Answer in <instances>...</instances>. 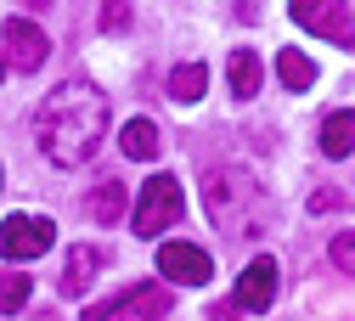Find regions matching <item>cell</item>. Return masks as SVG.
I'll list each match as a JSON object with an SVG mask.
<instances>
[{
  "label": "cell",
  "instance_id": "6da1fadb",
  "mask_svg": "<svg viewBox=\"0 0 355 321\" xmlns=\"http://www.w3.org/2000/svg\"><path fill=\"white\" fill-rule=\"evenodd\" d=\"M34 135H40V153H46L57 169H79L91 164V153L102 147L107 135V96L85 79H62L34 113Z\"/></svg>",
  "mask_w": 355,
  "mask_h": 321
},
{
  "label": "cell",
  "instance_id": "7a4b0ae2",
  "mask_svg": "<svg viewBox=\"0 0 355 321\" xmlns=\"http://www.w3.org/2000/svg\"><path fill=\"white\" fill-rule=\"evenodd\" d=\"M203 203L209 220L220 232H237V237H259V214H265V192L254 186V175L243 164H214L203 175Z\"/></svg>",
  "mask_w": 355,
  "mask_h": 321
},
{
  "label": "cell",
  "instance_id": "3957f363",
  "mask_svg": "<svg viewBox=\"0 0 355 321\" xmlns=\"http://www.w3.org/2000/svg\"><path fill=\"white\" fill-rule=\"evenodd\" d=\"M181 220V180L175 175H153L141 198H136V237H158Z\"/></svg>",
  "mask_w": 355,
  "mask_h": 321
},
{
  "label": "cell",
  "instance_id": "277c9868",
  "mask_svg": "<svg viewBox=\"0 0 355 321\" xmlns=\"http://www.w3.org/2000/svg\"><path fill=\"white\" fill-rule=\"evenodd\" d=\"M57 243V225L46 214H6L0 220V259H40Z\"/></svg>",
  "mask_w": 355,
  "mask_h": 321
},
{
  "label": "cell",
  "instance_id": "5b68a950",
  "mask_svg": "<svg viewBox=\"0 0 355 321\" xmlns=\"http://www.w3.org/2000/svg\"><path fill=\"white\" fill-rule=\"evenodd\" d=\"M293 23L310 28L316 40H333V45H355V12L344 0H293Z\"/></svg>",
  "mask_w": 355,
  "mask_h": 321
},
{
  "label": "cell",
  "instance_id": "8992f818",
  "mask_svg": "<svg viewBox=\"0 0 355 321\" xmlns=\"http://www.w3.org/2000/svg\"><path fill=\"white\" fill-rule=\"evenodd\" d=\"M164 315H169V288L164 282H141L113 304L85 310V321H164Z\"/></svg>",
  "mask_w": 355,
  "mask_h": 321
},
{
  "label": "cell",
  "instance_id": "52a82bcc",
  "mask_svg": "<svg viewBox=\"0 0 355 321\" xmlns=\"http://www.w3.org/2000/svg\"><path fill=\"white\" fill-rule=\"evenodd\" d=\"M0 40H6V62H12L17 73H34L40 62L51 57L46 28H40V23H28V17H6V23H0Z\"/></svg>",
  "mask_w": 355,
  "mask_h": 321
},
{
  "label": "cell",
  "instance_id": "ba28073f",
  "mask_svg": "<svg viewBox=\"0 0 355 321\" xmlns=\"http://www.w3.org/2000/svg\"><path fill=\"white\" fill-rule=\"evenodd\" d=\"M158 277H169L175 288H203V282L214 277V265H209V254L192 248V243H164V248H158Z\"/></svg>",
  "mask_w": 355,
  "mask_h": 321
},
{
  "label": "cell",
  "instance_id": "9c48e42d",
  "mask_svg": "<svg viewBox=\"0 0 355 321\" xmlns=\"http://www.w3.org/2000/svg\"><path fill=\"white\" fill-rule=\"evenodd\" d=\"M277 259L271 254H259V259H248V270L237 277V310H271V299H277Z\"/></svg>",
  "mask_w": 355,
  "mask_h": 321
},
{
  "label": "cell",
  "instance_id": "30bf717a",
  "mask_svg": "<svg viewBox=\"0 0 355 321\" xmlns=\"http://www.w3.org/2000/svg\"><path fill=\"white\" fill-rule=\"evenodd\" d=\"M107 265V254L102 248H91V243H79V248H68V265H62V293L68 299H79L85 288L96 282V270Z\"/></svg>",
  "mask_w": 355,
  "mask_h": 321
},
{
  "label": "cell",
  "instance_id": "8fae6325",
  "mask_svg": "<svg viewBox=\"0 0 355 321\" xmlns=\"http://www.w3.org/2000/svg\"><path fill=\"white\" fill-rule=\"evenodd\" d=\"M119 147H124V158H136V164H153L158 158V124L153 119H130L124 130H119Z\"/></svg>",
  "mask_w": 355,
  "mask_h": 321
},
{
  "label": "cell",
  "instance_id": "7c38bea8",
  "mask_svg": "<svg viewBox=\"0 0 355 321\" xmlns=\"http://www.w3.org/2000/svg\"><path fill=\"white\" fill-rule=\"evenodd\" d=\"M203 90H209V68H203V62H181V68L169 73V102H175V107L203 102Z\"/></svg>",
  "mask_w": 355,
  "mask_h": 321
},
{
  "label": "cell",
  "instance_id": "4fadbf2b",
  "mask_svg": "<svg viewBox=\"0 0 355 321\" xmlns=\"http://www.w3.org/2000/svg\"><path fill=\"white\" fill-rule=\"evenodd\" d=\"M232 96L237 102H248V96H259V79H265V62H259V51H232Z\"/></svg>",
  "mask_w": 355,
  "mask_h": 321
},
{
  "label": "cell",
  "instance_id": "5bb4252c",
  "mask_svg": "<svg viewBox=\"0 0 355 321\" xmlns=\"http://www.w3.org/2000/svg\"><path fill=\"white\" fill-rule=\"evenodd\" d=\"M322 153H327V158H349V153H355V113H327V124H322Z\"/></svg>",
  "mask_w": 355,
  "mask_h": 321
},
{
  "label": "cell",
  "instance_id": "9a60e30c",
  "mask_svg": "<svg viewBox=\"0 0 355 321\" xmlns=\"http://www.w3.org/2000/svg\"><path fill=\"white\" fill-rule=\"evenodd\" d=\"M277 79L288 90H310L316 85V62H310L304 51H277Z\"/></svg>",
  "mask_w": 355,
  "mask_h": 321
},
{
  "label": "cell",
  "instance_id": "2e32d148",
  "mask_svg": "<svg viewBox=\"0 0 355 321\" xmlns=\"http://www.w3.org/2000/svg\"><path fill=\"white\" fill-rule=\"evenodd\" d=\"M91 220H96V225H119V220H124V186H119V180H102V186H96Z\"/></svg>",
  "mask_w": 355,
  "mask_h": 321
},
{
  "label": "cell",
  "instance_id": "e0dca14e",
  "mask_svg": "<svg viewBox=\"0 0 355 321\" xmlns=\"http://www.w3.org/2000/svg\"><path fill=\"white\" fill-rule=\"evenodd\" d=\"M28 304V277L23 270H0V315H12Z\"/></svg>",
  "mask_w": 355,
  "mask_h": 321
},
{
  "label": "cell",
  "instance_id": "ac0fdd59",
  "mask_svg": "<svg viewBox=\"0 0 355 321\" xmlns=\"http://www.w3.org/2000/svg\"><path fill=\"white\" fill-rule=\"evenodd\" d=\"M327 254H333V265H338V270H355V232H338Z\"/></svg>",
  "mask_w": 355,
  "mask_h": 321
},
{
  "label": "cell",
  "instance_id": "d6986e66",
  "mask_svg": "<svg viewBox=\"0 0 355 321\" xmlns=\"http://www.w3.org/2000/svg\"><path fill=\"white\" fill-rule=\"evenodd\" d=\"M130 12H124V0H107V12H102V28H124Z\"/></svg>",
  "mask_w": 355,
  "mask_h": 321
},
{
  "label": "cell",
  "instance_id": "ffe728a7",
  "mask_svg": "<svg viewBox=\"0 0 355 321\" xmlns=\"http://www.w3.org/2000/svg\"><path fill=\"white\" fill-rule=\"evenodd\" d=\"M23 6H40V12H46V6H51V0H23Z\"/></svg>",
  "mask_w": 355,
  "mask_h": 321
},
{
  "label": "cell",
  "instance_id": "44dd1931",
  "mask_svg": "<svg viewBox=\"0 0 355 321\" xmlns=\"http://www.w3.org/2000/svg\"><path fill=\"white\" fill-rule=\"evenodd\" d=\"M0 186H6V169H0Z\"/></svg>",
  "mask_w": 355,
  "mask_h": 321
},
{
  "label": "cell",
  "instance_id": "7402d4cb",
  "mask_svg": "<svg viewBox=\"0 0 355 321\" xmlns=\"http://www.w3.org/2000/svg\"><path fill=\"white\" fill-rule=\"evenodd\" d=\"M0 68H6V62H0Z\"/></svg>",
  "mask_w": 355,
  "mask_h": 321
}]
</instances>
